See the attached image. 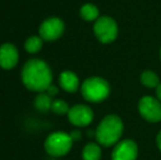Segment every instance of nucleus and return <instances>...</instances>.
Listing matches in <instances>:
<instances>
[{"mask_svg":"<svg viewBox=\"0 0 161 160\" xmlns=\"http://www.w3.org/2000/svg\"><path fill=\"white\" fill-rule=\"evenodd\" d=\"M69 105H68L67 102H65L64 100H60V99H56V100H53V103H52V108L51 110L57 115H65V114H68L69 112Z\"/></svg>","mask_w":161,"mask_h":160,"instance_id":"nucleus-17","label":"nucleus"},{"mask_svg":"<svg viewBox=\"0 0 161 160\" xmlns=\"http://www.w3.org/2000/svg\"><path fill=\"white\" fill-rule=\"evenodd\" d=\"M46 92L49 94V96L53 98V97H55V96H57V93H58V89H57V87L56 86H54V85H51L48 88L46 89Z\"/></svg>","mask_w":161,"mask_h":160,"instance_id":"nucleus-18","label":"nucleus"},{"mask_svg":"<svg viewBox=\"0 0 161 160\" xmlns=\"http://www.w3.org/2000/svg\"><path fill=\"white\" fill-rule=\"evenodd\" d=\"M19 60V52L11 43H4L0 46V67L12 69Z\"/></svg>","mask_w":161,"mask_h":160,"instance_id":"nucleus-10","label":"nucleus"},{"mask_svg":"<svg viewBox=\"0 0 161 160\" xmlns=\"http://www.w3.org/2000/svg\"><path fill=\"white\" fill-rule=\"evenodd\" d=\"M70 137H71V139L74 141H77L81 138V133L79 132V130H72V132L70 133Z\"/></svg>","mask_w":161,"mask_h":160,"instance_id":"nucleus-19","label":"nucleus"},{"mask_svg":"<svg viewBox=\"0 0 161 160\" xmlns=\"http://www.w3.org/2000/svg\"><path fill=\"white\" fill-rule=\"evenodd\" d=\"M42 46H43V39L40 35L38 36L37 35L30 36L25 41V43H24V48L30 54H35L37 52H40Z\"/></svg>","mask_w":161,"mask_h":160,"instance_id":"nucleus-16","label":"nucleus"},{"mask_svg":"<svg viewBox=\"0 0 161 160\" xmlns=\"http://www.w3.org/2000/svg\"><path fill=\"white\" fill-rule=\"evenodd\" d=\"M102 150L100 144L89 143L82 149V159L83 160H101Z\"/></svg>","mask_w":161,"mask_h":160,"instance_id":"nucleus-12","label":"nucleus"},{"mask_svg":"<svg viewBox=\"0 0 161 160\" xmlns=\"http://www.w3.org/2000/svg\"><path fill=\"white\" fill-rule=\"evenodd\" d=\"M139 114L146 121L150 123H157L161 121V101L151 96H145L138 103Z\"/></svg>","mask_w":161,"mask_h":160,"instance_id":"nucleus-6","label":"nucleus"},{"mask_svg":"<svg viewBox=\"0 0 161 160\" xmlns=\"http://www.w3.org/2000/svg\"><path fill=\"white\" fill-rule=\"evenodd\" d=\"M72 143L74 141L70 137V134L65 132H54L47 136L44 147L46 152L51 156L62 157L70 152Z\"/></svg>","mask_w":161,"mask_h":160,"instance_id":"nucleus-4","label":"nucleus"},{"mask_svg":"<svg viewBox=\"0 0 161 160\" xmlns=\"http://www.w3.org/2000/svg\"><path fill=\"white\" fill-rule=\"evenodd\" d=\"M123 121L116 114H108L100 122L94 133L97 141L104 147L116 145L123 134Z\"/></svg>","mask_w":161,"mask_h":160,"instance_id":"nucleus-2","label":"nucleus"},{"mask_svg":"<svg viewBox=\"0 0 161 160\" xmlns=\"http://www.w3.org/2000/svg\"><path fill=\"white\" fill-rule=\"evenodd\" d=\"M93 32L97 40L103 44H108L117 37L119 25L116 21L111 17H100L94 22Z\"/></svg>","mask_w":161,"mask_h":160,"instance_id":"nucleus-5","label":"nucleus"},{"mask_svg":"<svg viewBox=\"0 0 161 160\" xmlns=\"http://www.w3.org/2000/svg\"><path fill=\"white\" fill-rule=\"evenodd\" d=\"M59 85L66 92H76L79 89V78L75 73L65 70L59 76Z\"/></svg>","mask_w":161,"mask_h":160,"instance_id":"nucleus-11","label":"nucleus"},{"mask_svg":"<svg viewBox=\"0 0 161 160\" xmlns=\"http://www.w3.org/2000/svg\"><path fill=\"white\" fill-rule=\"evenodd\" d=\"M52 103H53V98L46 91L40 92L34 100V105H35L36 110H38L40 112L49 111L52 108Z\"/></svg>","mask_w":161,"mask_h":160,"instance_id":"nucleus-13","label":"nucleus"},{"mask_svg":"<svg viewBox=\"0 0 161 160\" xmlns=\"http://www.w3.org/2000/svg\"><path fill=\"white\" fill-rule=\"evenodd\" d=\"M140 82L147 88H157L160 83V80L155 71L145 70L140 75Z\"/></svg>","mask_w":161,"mask_h":160,"instance_id":"nucleus-15","label":"nucleus"},{"mask_svg":"<svg viewBox=\"0 0 161 160\" xmlns=\"http://www.w3.org/2000/svg\"><path fill=\"white\" fill-rule=\"evenodd\" d=\"M137 156V144L131 139H123L115 145L111 158L112 160H136Z\"/></svg>","mask_w":161,"mask_h":160,"instance_id":"nucleus-9","label":"nucleus"},{"mask_svg":"<svg viewBox=\"0 0 161 160\" xmlns=\"http://www.w3.org/2000/svg\"><path fill=\"white\" fill-rule=\"evenodd\" d=\"M156 93H157V98L161 101V82L159 83V86L156 88Z\"/></svg>","mask_w":161,"mask_h":160,"instance_id":"nucleus-21","label":"nucleus"},{"mask_svg":"<svg viewBox=\"0 0 161 160\" xmlns=\"http://www.w3.org/2000/svg\"><path fill=\"white\" fill-rule=\"evenodd\" d=\"M51 67L46 62L38 58L30 59L24 64L21 71V80L31 91L44 92L52 85Z\"/></svg>","mask_w":161,"mask_h":160,"instance_id":"nucleus-1","label":"nucleus"},{"mask_svg":"<svg viewBox=\"0 0 161 160\" xmlns=\"http://www.w3.org/2000/svg\"><path fill=\"white\" fill-rule=\"evenodd\" d=\"M111 92L108 82L102 77L87 78L81 85V93L87 101L99 103L104 101Z\"/></svg>","mask_w":161,"mask_h":160,"instance_id":"nucleus-3","label":"nucleus"},{"mask_svg":"<svg viewBox=\"0 0 161 160\" xmlns=\"http://www.w3.org/2000/svg\"><path fill=\"white\" fill-rule=\"evenodd\" d=\"M160 59H161V49H160Z\"/></svg>","mask_w":161,"mask_h":160,"instance_id":"nucleus-22","label":"nucleus"},{"mask_svg":"<svg viewBox=\"0 0 161 160\" xmlns=\"http://www.w3.org/2000/svg\"><path fill=\"white\" fill-rule=\"evenodd\" d=\"M65 31V23L57 17L47 18L42 22L38 29L40 36L44 41H55L63 35Z\"/></svg>","mask_w":161,"mask_h":160,"instance_id":"nucleus-7","label":"nucleus"},{"mask_svg":"<svg viewBox=\"0 0 161 160\" xmlns=\"http://www.w3.org/2000/svg\"><path fill=\"white\" fill-rule=\"evenodd\" d=\"M156 141H157V146H158V148H159V150L161 152V130H160L159 133H158L157 138H156Z\"/></svg>","mask_w":161,"mask_h":160,"instance_id":"nucleus-20","label":"nucleus"},{"mask_svg":"<svg viewBox=\"0 0 161 160\" xmlns=\"http://www.w3.org/2000/svg\"><path fill=\"white\" fill-rule=\"evenodd\" d=\"M68 120L75 126L83 127L93 121V111L86 104H76L71 107L68 112Z\"/></svg>","mask_w":161,"mask_h":160,"instance_id":"nucleus-8","label":"nucleus"},{"mask_svg":"<svg viewBox=\"0 0 161 160\" xmlns=\"http://www.w3.org/2000/svg\"><path fill=\"white\" fill-rule=\"evenodd\" d=\"M80 15L85 21H97L99 19V9L92 3H86L81 7Z\"/></svg>","mask_w":161,"mask_h":160,"instance_id":"nucleus-14","label":"nucleus"}]
</instances>
